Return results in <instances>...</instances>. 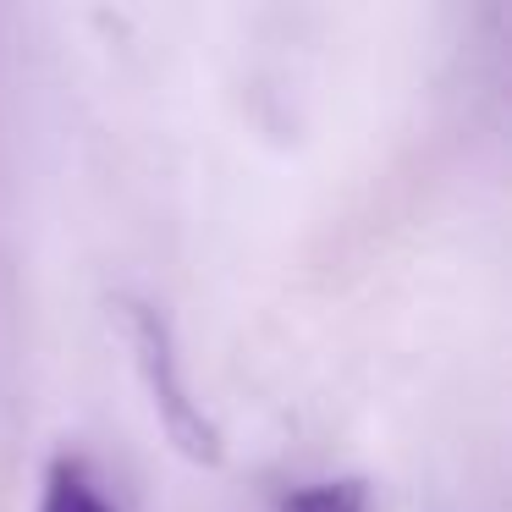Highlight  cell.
<instances>
[{
    "label": "cell",
    "instance_id": "cell-3",
    "mask_svg": "<svg viewBox=\"0 0 512 512\" xmlns=\"http://www.w3.org/2000/svg\"><path fill=\"white\" fill-rule=\"evenodd\" d=\"M281 512H369V485L364 479H320L281 496Z\"/></svg>",
    "mask_w": 512,
    "mask_h": 512
},
{
    "label": "cell",
    "instance_id": "cell-1",
    "mask_svg": "<svg viewBox=\"0 0 512 512\" xmlns=\"http://www.w3.org/2000/svg\"><path fill=\"white\" fill-rule=\"evenodd\" d=\"M127 331H133L138 364H144V380H149V391H155L160 424L171 430V441L188 457H199V463H221V430H215L210 413L188 397V380H182L177 353H171L166 320H160L155 309H144V303H127Z\"/></svg>",
    "mask_w": 512,
    "mask_h": 512
},
{
    "label": "cell",
    "instance_id": "cell-2",
    "mask_svg": "<svg viewBox=\"0 0 512 512\" xmlns=\"http://www.w3.org/2000/svg\"><path fill=\"white\" fill-rule=\"evenodd\" d=\"M39 512H122L111 496L100 490V479L89 474L83 457H56L39 490Z\"/></svg>",
    "mask_w": 512,
    "mask_h": 512
}]
</instances>
